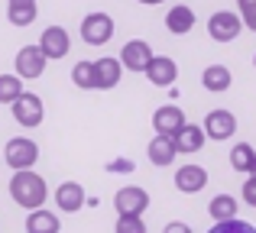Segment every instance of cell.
<instances>
[{"label":"cell","instance_id":"obj_1","mask_svg":"<svg viewBox=\"0 0 256 233\" xmlns=\"http://www.w3.org/2000/svg\"><path fill=\"white\" fill-rule=\"evenodd\" d=\"M10 198H13L16 208L36 211V208H42L46 198H49V185L32 169H20V172H13V178H10Z\"/></svg>","mask_w":256,"mask_h":233},{"label":"cell","instance_id":"obj_2","mask_svg":"<svg viewBox=\"0 0 256 233\" xmlns=\"http://www.w3.org/2000/svg\"><path fill=\"white\" fill-rule=\"evenodd\" d=\"M4 159H6V165H10L13 172L32 169V165L39 162V146H36V139H30V136H13V139H6Z\"/></svg>","mask_w":256,"mask_h":233},{"label":"cell","instance_id":"obj_3","mask_svg":"<svg viewBox=\"0 0 256 233\" xmlns=\"http://www.w3.org/2000/svg\"><path fill=\"white\" fill-rule=\"evenodd\" d=\"M10 114L16 120L20 126H26V130H32V126H39L46 120V104L39 94H32V91H23V94L16 97V101L10 104Z\"/></svg>","mask_w":256,"mask_h":233},{"label":"cell","instance_id":"obj_4","mask_svg":"<svg viewBox=\"0 0 256 233\" xmlns=\"http://www.w3.org/2000/svg\"><path fill=\"white\" fill-rule=\"evenodd\" d=\"M114 29H117V26H114V16L104 13V10H94L82 19V39L88 45H107L114 39Z\"/></svg>","mask_w":256,"mask_h":233},{"label":"cell","instance_id":"obj_5","mask_svg":"<svg viewBox=\"0 0 256 233\" xmlns=\"http://www.w3.org/2000/svg\"><path fill=\"white\" fill-rule=\"evenodd\" d=\"M240 32H244L240 13H234V10H218V13H211V16H208V36H211L214 42L227 45V42H234Z\"/></svg>","mask_w":256,"mask_h":233},{"label":"cell","instance_id":"obj_6","mask_svg":"<svg viewBox=\"0 0 256 233\" xmlns=\"http://www.w3.org/2000/svg\"><path fill=\"white\" fill-rule=\"evenodd\" d=\"M36 45L42 49L46 62H58V58H65L72 52V36H68L65 26H46Z\"/></svg>","mask_w":256,"mask_h":233},{"label":"cell","instance_id":"obj_7","mask_svg":"<svg viewBox=\"0 0 256 233\" xmlns=\"http://www.w3.org/2000/svg\"><path fill=\"white\" fill-rule=\"evenodd\" d=\"M146 208H150V195H146L140 185H124V188L114 195V211L120 214H133V217H143Z\"/></svg>","mask_w":256,"mask_h":233},{"label":"cell","instance_id":"obj_8","mask_svg":"<svg viewBox=\"0 0 256 233\" xmlns=\"http://www.w3.org/2000/svg\"><path fill=\"white\" fill-rule=\"evenodd\" d=\"M13 65H16V71H13L16 78L36 81V78H42V71H46V55H42L39 45H23V49L16 52V58H13Z\"/></svg>","mask_w":256,"mask_h":233},{"label":"cell","instance_id":"obj_9","mask_svg":"<svg viewBox=\"0 0 256 233\" xmlns=\"http://www.w3.org/2000/svg\"><path fill=\"white\" fill-rule=\"evenodd\" d=\"M201 130H204L208 139L224 143V139H230L234 133H237V117H234L230 110H211V114L204 117V123H201Z\"/></svg>","mask_w":256,"mask_h":233},{"label":"cell","instance_id":"obj_10","mask_svg":"<svg viewBox=\"0 0 256 233\" xmlns=\"http://www.w3.org/2000/svg\"><path fill=\"white\" fill-rule=\"evenodd\" d=\"M152 58V49L150 42H143V39H130V42H124V49H120V68L126 71H136V75H143V68L150 65Z\"/></svg>","mask_w":256,"mask_h":233},{"label":"cell","instance_id":"obj_11","mask_svg":"<svg viewBox=\"0 0 256 233\" xmlns=\"http://www.w3.org/2000/svg\"><path fill=\"white\" fill-rule=\"evenodd\" d=\"M143 75L150 78V84H156V88H172L175 78H178V65H175V58H169V55H152L150 65L143 68Z\"/></svg>","mask_w":256,"mask_h":233},{"label":"cell","instance_id":"obj_12","mask_svg":"<svg viewBox=\"0 0 256 233\" xmlns=\"http://www.w3.org/2000/svg\"><path fill=\"white\" fill-rule=\"evenodd\" d=\"M91 65H94V91H114L120 84V78H124V68H120V62L114 55H104Z\"/></svg>","mask_w":256,"mask_h":233},{"label":"cell","instance_id":"obj_13","mask_svg":"<svg viewBox=\"0 0 256 233\" xmlns=\"http://www.w3.org/2000/svg\"><path fill=\"white\" fill-rule=\"evenodd\" d=\"M208 143V136H204V130H201L198 123H182V130H175L172 133V146H175V152H185V156H192V152H201V146Z\"/></svg>","mask_w":256,"mask_h":233},{"label":"cell","instance_id":"obj_14","mask_svg":"<svg viewBox=\"0 0 256 233\" xmlns=\"http://www.w3.org/2000/svg\"><path fill=\"white\" fill-rule=\"evenodd\" d=\"M88 195H84V185L82 182H62L56 188V204L65 211V214H78L84 208Z\"/></svg>","mask_w":256,"mask_h":233},{"label":"cell","instance_id":"obj_15","mask_svg":"<svg viewBox=\"0 0 256 233\" xmlns=\"http://www.w3.org/2000/svg\"><path fill=\"white\" fill-rule=\"evenodd\" d=\"M182 123H185V110H182L178 104H162V107L152 114V130H156L159 136H172L175 130H182Z\"/></svg>","mask_w":256,"mask_h":233},{"label":"cell","instance_id":"obj_16","mask_svg":"<svg viewBox=\"0 0 256 233\" xmlns=\"http://www.w3.org/2000/svg\"><path fill=\"white\" fill-rule=\"evenodd\" d=\"M204 185H208V172L201 169V165H182V169L175 172V188H178L182 195H198Z\"/></svg>","mask_w":256,"mask_h":233},{"label":"cell","instance_id":"obj_17","mask_svg":"<svg viewBox=\"0 0 256 233\" xmlns=\"http://www.w3.org/2000/svg\"><path fill=\"white\" fill-rule=\"evenodd\" d=\"M166 29L172 32V36H188V32L194 29V10L185 3H175L169 13H166Z\"/></svg>","mask_w":256,"mask_h":233},{"label":"cell","instance_id":"obj_18","mask_svg":"<svg viewBox=\"0 0 256 233\" xmlns=\"http://www.w3.org/2000/svg\"><path fill=\"white\" fill-rule=\"evenodd\" d=\"M230 84H234V75H230L227 65H208V68L201 71V88L211 91V94H224Z\"/></svg>","mask_w":256,"mask_h":233},{"label":"cell","instance_id":"obj_19","mask_svg":"<svg viewBox=\"0 0 256 233\" xmlns=\"http://www.w3.org/2000/svg\"><path fill=\"white\" fill-rule=\"evenodd\" d=\"M146 156H150V162L152 165H159V169H166V165H172L175 162V146H172V136H152L150 139V149H146Z\"/></svg>","mask_w":256,"mask_h":233},{"label":"cell","instance_id":"obj_20","mask_svg":"<svg viewBox=\"0 0 256 233\" xmlns=\"http://www.w3.org/2000/svg\"><path fill=\"white\" fill-rule=\"evenodd\" d=\"M58 230H62L58 214H52L46 208L30 211V217H26V233H58Z\"/></svg>","mask_w":256,"mask_h":233},{"label":"cell","instance_id":"obj_21","mask_svg":"<svg viewBox=\"0 0 256 233\" xmlns=\"http://www.w3.org/2000/svg\"><path fill=\"white\" fill-rule=\"evenodd\" d=\"M39 6L36 3H6V19H10V26H30L32 19H36Z\"/></svg>","mask_w":256,"mask_h":233},{"label":"cell","instance_id":"obj_22","mask_svg":"<svg viewBox=\"0 0 256 233\" xmlns=\"http://www.w3.org/2000/svg\"><path fill=\"white\" fill-rule=\"evenodd\" d=\"M208 214L214 221H230V217H237V201L230 195H214L211 204H208Z\"/></svg>","mask_w":256,"mask_h":233},{"label":"cell","instance_id":"obj_23","mask_svg":"<svg viewBox=\"0 0 256 233\" xmlns=\"http://www.w3.org/2000/svg\"><path fill=\"white\" fill-rule=\"evenodd\" d=\"M253 156H256V149H253L250 143H237L230 149V169L240 172V175H246V172H250V165H253Z\"/></svg>","mask_w":256,"mask_h":233},{"label":"cell","instance_id":"obj_24","mask_svg":"<svg viewBox=\"0 0 256 233\" xmlns=\"http://www.w3.org/2000/svg\"><path fill=\"white\" fill-rule=\"evenodd\" d=\"M20 94H23V78L0 75V104H13Z\"/></svg>","mask_w":256,"mask_h":233},{"label":"cell","instance_id":"obj_25","mask_svg":"<svg viewBox=\"0 0 256 233\" xmlns=\"http://www.w3.org/2000/svg\"><path fill=\"white\" fill-rule=\"evenodd\" d=\"M72 81H75V88H82V91H94V65L91 62H78L75 68H72Z\"/></svg>","mask_w":256,"mask_h":233},{"label":"cell","instance_id":"obj_26","mask_svg":"<svg viewBox=\"0 0 256 233\" xmlns=\"http://www.w3.org/2000/svg\"><path fill=\"white\" fill-rule=\"evenodd\" d=\"M208 233H256V227L240 221V217H230V221H214V227Z\"/></svg>","mask_w":256,"mask_h":233},{"label":"cell","instance_id":"obj_27","mask_svg":"<svg viewBox=\"0 0 256 233\" xmlns=\"http://www.w3.org/2000/svg\"><path fill=\"white\" fill-rule=\"evenodd\" d=\"M114 233H146V224H143V217L120 214V217H117V227H114Z\"/></svg>","mask_w":256,"mask_h":233},{"label":"cell","instance_id":"obj_28","mask_svg":"<svg viewBox=\"0 0 256 233\" xmlns=\"http://www.w3.org/2000/svg\"><path fill=\"white\" fill-rule=\"evenodd\" d=\"M237 13H240L244 29H253L256 32V0H237Z\"/></svg>","mask_w":256,"mask_h":233},{"label":"cell","instance_id":"obj_29","mask_svg":"<svg viewBox=\"0 0 256 233\" xmlns=\"http://www.w3.org/2000/svg\"><path fill=\"white\" fill-rule=\"evenodd\" d=\"M240 195H244V201L250 204V208H256V178H246V182H244V191H240Z\"/></svg>","mask_w":256,"mask_h":233},{"label":"cell","instance_id":"obj_30","mask_svg":"<svg viewBox=\"0 0 256 233\" xmlns=\"http://www.w3.org/2000/svg\"><path fill=\"white\" fill-rule=\"evenodd\" d=\"M162 233H192V227H188L185 221H172V224H166Z\"/></svg>","mask_w":256,"mask_h":233},{"label":"cell","instance_id":"obj_31","mask_svg":"<svg viewBox=\"0 0 256 233\" xmlns=\"http://www.w3.org/2000/svg\"><path fill=\"white\" fill-rule=\"evenodd\" d=\"M136 3H143V6H159V3H166V0H136Z\"/></svg>","mask_w":256,"mask_h":233},{"label":"cell","instance_id":"obj_32","mask_svg":"<svg viewBox=\"0 0 256 233\" xmlns=\"http://www.w3.org/2000/svg\"><path fill=\"white\" fill-rule=\"evenodd\" d=\"M246 178H256V156H253V165H250V172H246Z\"/></svg>","mask_w":256,"mask_h":233},{"label":"cell","instance_id":"obj_33","mask_svg":"<svg viewBox=\"0 0 256 233\" xmlns=\"http://www.w3.org/2000/svg\"><path fill=\"white\" fill-rule=\"evenodd\" d=\"M6 3H36V0H6Z\"/></svg>","mask_w":256,"mask_h":233},{"label":"cell","instance_id":"obj_34","mask_svg":"<svg viewBox=\"0 0 256 233\" xmlns=\"http://www.w3.org/2000/svg\"><path fill=\"white\" fill-rule=\"evenodd\" d=\"M253 65H256V55H253Z\"/></svg>","mask_w":256,"mask_h":233}]
</instances>
